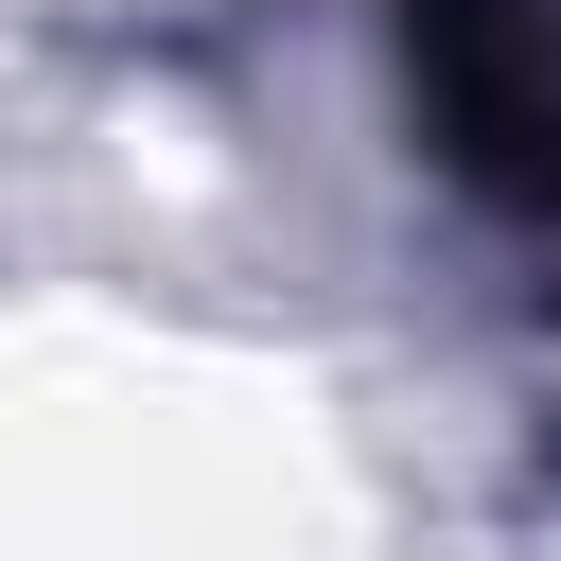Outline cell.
<instances>
[{"label": "cell", "mask_w": 561, "mask_h": 561, "mask_svg": "<svg viewBox=\"0 0 561 561\" xmlns=\"http://www.w3.org/2000/svg\"><path fill=\"white\" fill-rule=\"evenodd\" d=\"M403 105L438 175L561 263V0H403Z\"/></svg>", "instance_id": "obj_1"}]
</instances>
